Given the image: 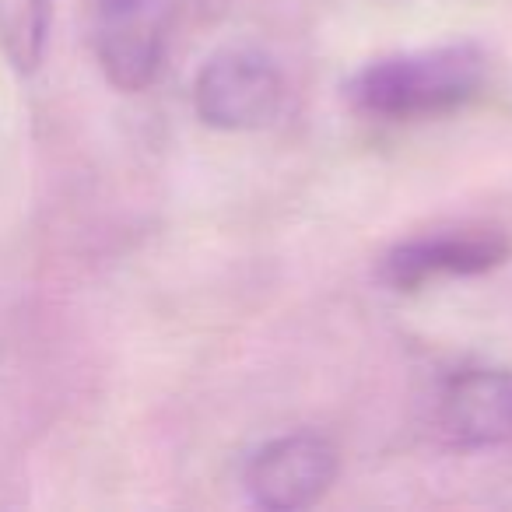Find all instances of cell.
<instances>
[{
  "instance_id": "1",
  "label": "cell",
  "mask_w": 512,
  "mask_h": 512,
  "mask_svg": "<svg viewBox=\"0 0 512 512\" xmlns=\"http://www.w3.org/2000/svg\"><path fill=\"white\" fill-rule=\"evenodd\" d=\"M484 85V57L477 46L386 57L362 67L348 81L355 109L379 120H421L460 109Z\"/></svg>"
},
{
  "instance_id": "2",
  "label": "cell",
  "mask_w": 512,
  "mask_h": 512,
  "mask_svg": "<svg viewBox=\"0 0 512 512\" xmlns=\"http://www.w3.org/2000/svg\"><path fill=\"white\" fill-rule=\"evenodd\" d=\"M193 106L207 127L256 130L285 106V78L260 53L228 50L204 64L193 85Z\"/></svg>"
},
{
  "instance_id": "3",
  "label": "cell",
  "mask_w": 512,
  "mask_h": 512,
  "mask_svg": "<svg viewBox=\"0 0 512 512\" xmlns=\"http://www.w3.org/2000/svg\"><path fill=\"white\" fill-rule=\"evenodd\" d=\"M176 0H109L95 11V53L120 92H144L158 78Z\"/></svg>"
},
{
  "instance_id": "4",
  "label": "cell",
  "mask_w": 512,
  "mask_h": 512,
  "mask_svg": "<svg viewBox=\"0 0 512 512\" xmlns=\"http://www.w3.org/2000/svg\"><path fill=\"white\" fill-rule=\"evenodd\" d=\"M337 481V449L323 435L295 432L267 442L246 467V491L260 509L295 512L316 505Z\"/></svg>"
},
{
  "instance_id": "5",
  "label": "cell",
  "mask_w": 512,
  "mask_h": 512,
  "mask_svg": "<svg viewBox=\"0 0 512 512\" xmlns=\"http://www.w3.org/2000/svg\"><path fill=\"white\" fill-rule=\"evenodd\" d=\"M512 256V239L498 228L432 235L390 249L383 260V281L397 292H414L435 278H470L502 267Z\"/></svg>"
},
{
  "instance_id": "6",
  "label": "cell",
  "mask_w": 512,
  "mask_h": 512,
  "mask_svg": "<svg viewBox=\"0 0 512 512\" xmlns=\"http://www.w3.org/2000/svg\"><path fill=\"white\" fill-rule=\"evenodd\" d=\"M439 421L460 446L484 449L512 442V372H456L442 390Z\"/></svg>"
},
{
  "instance_id": "7",
  "label": "cell",
  "mask_w": 512,
  "mask_h": 512,
  "mask_svg": "<svg viewBox=\"0 0 512 512\" xmlns=\"http://www.w3.org/2000/svg\"><path fill=\"white\" fill-rule=\"evenodd\" d=\"M53 0H0V53L18 74L39 71L50 43Z\"/></svg>"
},
{
  "instance_id": "8",
  "label": "cell",
  "mask_w": 512,
  "mask_h": 512,
  "mask_svg": "<svg viewBox=\"0 0 512 512\" xmlns=\"http://www.w3.org/2000/svg\"><path fill=\"white\" fill-rule=\"evenodd\" d=\"M95 4H109V0H95Z\"/></svg>"
}]
</instances>
